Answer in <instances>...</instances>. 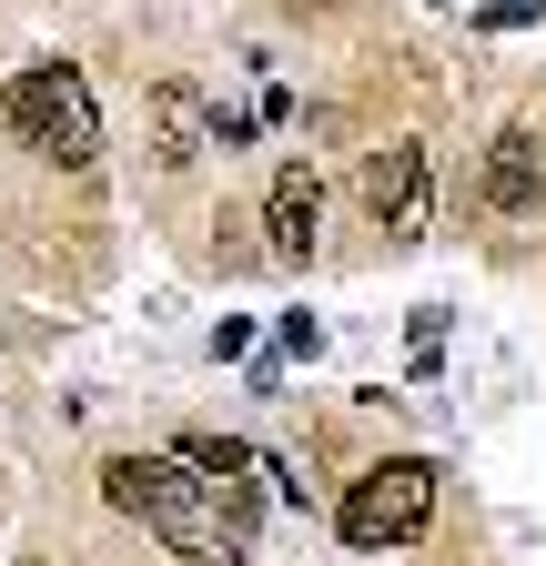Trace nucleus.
Instances as JSON below:
<instances>
[{
    "label": "nucleus",
    "instance_id": "obj_2",
    "mask_svg": "<svg viewBox=\"0 0 546 566\" xmlns=\"http://www.w3.org/2000/svg\"><path fill=\"white\" fill-rule=\"evenodd\" d=\"M0 112H11V132L31 142L41 163H61V172H92V163H102V112H92V92H82L72 61H31V71H11Z\"/></svg>",
    "mask_w": 546,
    "mask_h": 566
},
{
    "label": "nucleus",
    "instance_id": "obj_3",
    "mask_svg": "<svg viewBox=\"0 0 546 566\" xmlns=\"http://www.w3.org/2000/svg\"><path fill=\"white\" fill-rule=\"evenodd\" d=\"M426 516H435V465H426V455H385V465H365V475L345 485V506H334L345 546H365V556L416 546Z\"/></svg>",
    "mask_w": 546,
    "mask_h": 566
},
{
    "label": "nucleus",
    "instance_id": "obj_7",
    "mask_svg": "<svg viewBox=\"0 0 546 566\" xmlns=\"http://www.w3.org/2000/svg\"><path fill=\"white\" fill-rule=\"evenodd\" d=\"M202 153H213V112H202V92L192 82H162L153 92V163L162 172H192Z\"/></svg>",
    "mask_w": 546,
    "mask_h": 566
},
{
    "label": "nucleus",
    "instance_id": "obj_1",
    "mask_svg": "<svg viewBox=\"0 0 546 566\" xmlns=\"http://www.w3.org/2000/svg\"><path fill=\"white\" fill-rule=\"evenodd\" d=\"M102 495L122 516H143L172 556H192V566H243V536L213 516V485H192L172 455H112L102 465Z\"/></svg>",
    "mask_w": 546,
    "mask_h": 566
},
{
    "label": "nucleus",
    "instance_id": "obj_4",
    "mask_svg": "<svg viewBox=\"0 0 546 566\" xmlns=\"http://www.w3.org/2000/svg\"><path fill=\"white\" fill-rule=\"evenodd\" d=\"M355 192H365V212H375L395 243H416L426 233V142H385V153H365Z\"/></svg>",
    "mask_w": 546,
    "mask_h": 566
},
{
    "label": "nucleus",
    "instance_id": "obj_5",
    "mask_svg": "<svg viewBox=\"0 0 546 566\" xmlns=\"http://www.w3.org/2000/svg\"><path fill=\"white\" fill-rule=\"evenodd\" d=\"M486 212H506V223L546 212V132L536 122H506L496 132V153H486Z\"/></svg>",
    "mask_w": 546,
    "mask_h": 566
},
{
    "label": "nucleus",
    "instance_id": "obj_8",
    "mask_svg": "<svg viewBox=\"0 0 546 566\" xmlns=\"http://www.w3.org/2000/svg\"><path fill=\"white\" fill-rule=\"evenodd\" d=\"M172 465H192V485H253V446H233V436H182V455Z\"/></svg>",
    "mask_w": 546,
    "mask_h": 566
},
{
    "label": "nucleus",
    "instance_id": "obj_6",
    "mask_svg": "<svg viewBox=\"0 0 546 566\" xmlns=\"http://www.w3.org/2000/svg\"><path fill=\"white\" fill-rule=\"evenodd\" d=\"M314 223H324V182H314V163H284V172H273V192H263V233H273V253L304 263V253H314Z\"/></svg>",
    "mask_w": 546,
    "mask_h": 566
}]
</instances>
